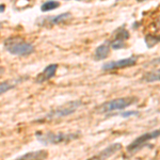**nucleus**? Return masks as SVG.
Masks as SVG:
<instances>
[{"mask_svg":"<svg viewBox=\"0 0 160 160\" xmlns=\"http://www.w3.org/2000/svg\"><path fill=\"white\" fill-rule=\"evenodd\" d=\"M4 48L8 52L14 56L26 57L34 51V46L20 38H10L4 41Z\"/></svg>","mask_w":160,"mask_h":160,"instance_id":"1","label":"nucleus"},{"mask_svg":"<svg viewBox=\"0 0 160 160\" xmlns=\"http://www.w3.org/2000/svg\"><path fill=\"white\" fill-rule=\"evenodd\" d=\"M38 140L41 143L48 145V144H61L65 143V142H69L72 140L77 139V137L79 136V132H40L38 131L35 133Z\"/></svg>","mask_w":160,"mask_h":160,"instance_id":"2","label":"nucleus"},{"mask_svg":"<svg viewBox=\"0 0 160 160\" xmlns=\"http://www.w3.org/2000/svg\"><path fill=\"white\" fill-rule=\"evenodd\" d=\"M138 100V98L135 96H127V97H121V98H114L112 100H109L107 102H104L99 107L100 113H107L112 112L115 110H123L125 108L129 107L133 105Z\"/></svg>","mask_w":160,"mask_h":160,"instance_id":"3","label":"nucleus"},{"mask_svg":"<svg viewBox=\"0 0 160 160\" xmlns=\"http://www.w3.org/2000/svg\"><path fill=\"white\" fill-rule=\"evenodd\" d=\"M82 106V102L80 100H73V102H68L66 104L60 106L57 109L50 111L47 115L45 117L46 120H53V118H59L63 117H68L69 114L73 113L78 109L79 107Z\"/></svg>","mask_w":160,"mask_h":160,"instance_id":"4","label":"nucleus"},{"mask_svg":"<svg viewBox=\"0 0 160 160\" xmlns=\"http://www.w3.org/2000/svg\"><path fill=\"white\" fill-rule=\"evenodd\" d=\"M136 61H137L136 57H130V58L122 59V60H118V61H110L102 65V69L104 71H112V69L129 68V66L135 65Z\"/></svg>","mask_w":160,"mask_h":160,"instance_id":"5","label":"nucleus"},{"mask_svg":"<svg viewBox=\"0 0 160 160\" xmlns=\"http://www.w3.org/2000/svg\"><path fill=\"white\" fill-rule=\"evenodd\" d=\"M159 136H160V128H159V129H156V130H153V131H149V132L144 133V135L140 136L139 138H137L135 141L131 142L129 145H128L127 149H128V151H133V149H137L138 148H140V146L143 145L145 142L158 138Z\"/></svg>","mask_w":160,"mask_h":160,"instance_id":"6","label":"nucleus"},{"mask_svg":"<svg viewBox=\"0 0 160 160\" xmlns=\"http://www.w3.org/2000/svg\"><path fill=\"white\" fill-rule=\"evenodd\" d=\"M57 69H58V64H49V65H47L44 68L42 73H40L35 77V81L38 83H43L45 81H48V80L51 79L56 75Z\"/></svg>","mask_w":160,"mask_h":160,"instance_id":"7","label":"nucleus"},{"mask_svg":"<svg viewBox=\"0 0 160 160\" xmlns=\"http://www.w3.org/2000/svg\"><path fill=\"white\" fill-rule=\"evenodd\" d=\"M121 148H122V145H121L120 143L112 144V145L106 148L104 151H102L99 154H97L96 156L93 157V158H91L90 160H105V159H107V158H109V157H111L113 154H115L118 151H120Z\"/></svg>","mask_w":160,"mask_h":160,"instance_id":"8","label":"nucleus"},{"mask_svg":"<svg viewBox=\"0 0 160 160\" xmlns=\"http://www.w3.org/2000/svg\"><path fill=\"white\" fill-rule=\"evenodd\" d=\"M22 81H24V77L11 79V80H6V81L0 82V95H2L3 93L10 91V90L14 89L17 84H19L20 82H22Z\"/></svg>","mask_w":160,"mask_h":160,"instance_id":"9","label":"nucleus"},{"mask_svg":"<svg viewBox=\"0 0 160 160\" xmlns=\"http://www.w3.org/2000/svg\"><path fill=\"white\" fill-rule=\"evenodd\" d=\"M47 157V152L41 149V151H35V152H30L22 156L18 157L16 160H44Z\"/></svg>","mask_w":160,"mask_h":160,"instance_id":"10","label":"nucleus"},{"mask_svg":"<svg viewBox=\"0 0 160 160\" xmlns=\"http://www.w3.org/2000/svg\"><path fill=\"white\" fill-rule=\"evenodd\" d=\"M71 17V13H62L60 15L57 16H50V17H45V19L42 22V25H57L60 22H65L66 19Z\"/></svg>","mask_w":160,"mask_h":160,"instance_id":"11","label":"nucleus"},{"mask_svg":"<svg viewBox=\"0 0 160 160\" xmlns=\"http://www.w3.org/2000/svg\"><path fill=\"white\" fill-rule=\"evenodd\" d=\"M109 52H110V46L108 43H104L102 44L100 46L95 49V59L96 60H104V59L107 58L109 56Z\"/></svg>","mask_w":160,"mask_h":160,"instance_id":"12","label":"nucleus"},{"mask_svg":"<svg viewBox=\"0 0 160 160\" xmlns=\"http://www.w3.org/2000/svg\"><path fill=\"white\" fill-rule=\"evenodd\" d=\"M142 79H143L145 82L160 81V68H157V69H154V71L148 72V73L142 77Z\"/></svg>","mask_w":160,"mask_h":160,"instance_id":"13","label":"nucleus"},{"mask_svg":"<svg viewBox=\"0 0 160 160\" xmlns=\"http://www.w3.org/2000/svg\"><path fill=\"white\" fill-rule=\"evenodd\" d=\"M59 6H60V3L57 1H45L42 6H41V10H42L43 12H48V11H51V10L57 9Z\"/></svg>","mask_w":160,"mask_h":160,"instance_id":"14","label":"nucleus"},{"mask_svg":"<svg viewBox=\"0 0 160 160\" xmlns=\"http://www.w3.org/2000/svg\"><path fill=\"white\" fill-rule=\"evenodd\" d=\"M110 46L113 48V49H121V48L125 47V41L122 40V38H115L114 40L111 42Z\"/></svg>","mask_w":160,"mask_h":160,"instance_id":"15","label":"nucleus"},{"mask_svg":"<svg viewBox=\"0 0 160 160\" xmlns=\"http://www.w3.org/2000/svg\"><path fill=\"white\" fill-rule=\"evenodd\" d=\"M138 114V112L137 111H127V112H125V113H122V117L123 118H127V117H132V115H137Z\"/></svg>","mask_w":160,"mask_h":160,"instance_id":"16","label":"nucleus"},{"mask_svg":"<svg viewBox=\"0 0 160 160\" xmlns=\"http://www.w3.org/2000/svg\"><path fill=\"white\" fill-rule=\"evenodd\" d=\"M155 27H156V29L160 32V15L156 18V22H155Z\"/></svg>","mask_w":160,"mask_h":160,"instance_id":"17","label":"nucleus"},{"mask_svg":"<svg viewBox=\"0 0 160 160\" xmlns=\"http://www.w3.org/2000/svg\"><path fill=\"white\" fill-rule=\"evenodd\" d=\"M6 10V6L4 4H0V13H3Z\"/></svg>","mask_w":160,"mask_h":160,"instance_id":"18","label":"nucleus"},{"mask_svg":"<svg viewBox=\"0 0 160 160\" xmlns=\"http://www.w3.org/2000/svg\"><path fill=\"white\" fill-rule=\"evenodd\" d=\"M0 26H1V24H0Z\"/></svg>","mask_w":160,"mask_h":160,"instance_id":"19","label":"nucleus"}]
</instances>
